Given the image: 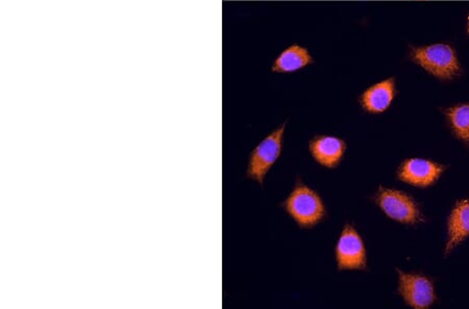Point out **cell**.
Returning a JSON list of instances; mask_svg holds the SVG:
<instances>
[{
	"mask_svg": "<svg viewBox=\"0 0 469 309\" xmlns=\"http://www.w3.org/2000/svg\"><path fill=\"white\" fill-rule=\"evenodd\" d=\"M410 55L418 66L439 80L451 81L461 74L458 55L446 43L413 47Z\"/></svg>",
	"mask_w": 469,
	"mask_h": 309,
	"instance_id": "cell-1",
	"label": "cell"
},
{
	"mask_svg": "<svg viewBox=\"0 0 469 309\" xmlns=\"http://www.w3.org/2000/svg\"><path fill=\"white\" fill-rule=\"evenodd\" d=\"M285 210L301 227H313L323 219L326 208L319 194L299 184L285 201Z\"/></svg>",
	"mask_w": 469,
	"mask_h": 309,
	"instance_id": "cell-2",
	"label": "cell"
},
{
	"mask_svg": "<svg viewBox=\"0 0 469 309\" xmlns=\"http://www.w3.org/2000/svg\"><path fill=\"white\" fill-rule=\"evenodd\" d=\"M285 125L273 131L259 144L250 155L248 175L259 184H263L264 178L274 163L279 159L283 146Z\"/></svg>",
	"mask_w": 469,
	"mask_h": 309,
	"instance_id": "cell-3",
	"label": "cell"
},
{
	"mask_svg": "<svg viewBox=\"0 0 469 309\" xmlns=\"http://www.w3.org/2000/svg\"><path fill=\"white\" fill-rule=\"evenodd\" d=\"M375 200L381 210L395 221L405 224H416L422 219L420 208L415 201L402 191L381 188Z\"/></svg>",
	"mask_w": 469,
	"mask_h": 309,
	"instance_id": "cell-4",
	"label": "cell"
},
{
	"mask_svg": "<svg viewBox=\"0 0 469 309\" xmlns=\"http://www.w3.org/2000/svg\"><path fill=\"white\" fill-rule=\"evenodd\" d=\"M336 261L341 270H362L366 267V251L357 230L346 225L336 246Z\"/></svg>",
	"mask_w": 469,
	"mask_h": 309,
	"instance_id": "cell-5",
	"label": "cell"
},
{
	"mask_svg": "<svg viewBox=\"0 0 469 309\" xmlns=\"http://www.w3.org/2000/svg\"><path fill=\"white\" fill-rule=\"evenodd\" d=\"M399 291L406 304L414 308H427L434 304V286L423 275L399 271Z\"/></svg>",
	"mask_w": 469,
	"mask_h": 309,
	"instance_id": "cell-6",
	"label": "cell"
},
{
	"mask_svg": "<svg viewBox=\"0 0 469 309\" xmlns=\"http://www.w3.org/2000/svg\"><path fill=\"white\" fill-rule=\"evenodd\" d=\"M442 164L423 159H410L402 164L399 177L402 182L415 186H429L442 175Z\"/></svg>",
	"mask_w": 469,
	"mask_h": 309,
	"instance_id": "cell-7",
	"label": "cell"
},
{
	"mask_svg": "<svg viewBox=\"0 0 469 309\" xmlns=\"http://www.w3.org/2000/svg\"><path fill=\"white\" fill-rule=\"evenodd\" d=\"M345 143L336 136H317L310 143V153L314 160L326 168H335L342 160Z\"/></svg>",
	"mask_w": 469,
	"mask_h": 309,
	"instance_id": "cell-8",
	"label": "cell"
},
{
	"mask_svg": "<svg viewBox=\"0 0 469 309\" xmlns=\"http://www.w3.org/2000/svg\"><path fill=\"white\" fill-rule=\"evenodd\" d=\"M395 97L394 78L379 82L368 88L360 97V103L368 113L380 114L392 105Z\"/></svg>",
	"mask_w": 469,
	"mask_h": 309,
	"instance_id": "cell-9",
	"label": "cell"
},
{
	"mask_svg": "<svg viewBox=\"0 0 469 309\" xmlns=\"http://www.w3.org/2000/svg\"><path fill=\"white\" fill-rule=\"evenodd\" d=\"M313 63L309 50L301 45H293L281 52L272 64V71L276 74H292L304 69Z\"/></svg>",
	"mask_w": 469,
	"mask_h": 309,
	"instance_id": "cell-10",
	"label": "cell"
},
{
	"mask_svg": "<svg viewBox=\"0 0 469 309\" xmlns=\"http://www.w3.org/2000/svg\"><path fill=\"white\" fill-rule=\"evenodd\" d=\"M469 235V200H461L454 206L449 220V239L445 254H449Z\"/></svg>",
	"mask_w": 469,
	"mask_h": 309,
	"instance_id": "cell-11",
	"label": "cell"
},
{
	"mask_svg": "<svg viewBox=\"0 0 469 309\" xmlns=\"http://www.w3.org/2000/svg\"><path fill=\"white\" fill-rule=\"evenodd\" d=\"M451 127L462 141L469 143V105H460L447 111Z\"/></svg>",
	"mask_w": 469,
	"mask_h": 309,
	"instance_id": "cell-12",
	"label": "cell"
},
{
	"mask_svg": "<svg viewBox=\"0 0 469 309\" xmlns=\"http://www.w3.org/2000/svg\"><path fill=\"white\" fill-rule=\"evenodd\" d=\"M468 33H469V16H468Z\"/></svg>",
	"mask_w": 469,
	"mask_h": 309,
	"instance_id": "cell-13",
	"label": "cell"
}]
</instances>
